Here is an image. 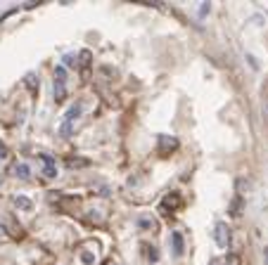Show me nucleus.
Returning <instances> with one entry per match:
<instances>
[{
    "label": "nucleus",
    "mask_w": 268,
    "mask_h": 265,
    "mask_svg": "<svg viewBox=\"0 0 268 265\" xmlns=\"http://www.w3.org/2000/svg\"><path fill=\"white\" fill-rule=\"evenodd\" d=\"M26 86L31 88V93H36V81H33V76H31V74L26 76Z\"/></svg>",
    "instance_id": "dca6fc26"
},
{
    "label": "nucleus",
    "mask_w": 268,
    "mask_h": 265,
    "mask_svg": "<svg viewBox=\"0 0 268 265\" xmlns=\"http://www.w3.org/2000/svg\"><path fill=\"white\" fill-rule=\"evenodd\" d=\"M213 237H216V244H219V246H228L230 244V227L226 225V223H216Z\"/></svg>",
    "instance_id": "f257e3e1"
},
{
    "label": "nucleus",
    "mask_w": 268,
    "mask_h": 265,
    "mask_svg": "<svg viewBox=\"0 0 268 265\" xmlns=\"http://www.w3.org/2000/svg\"><path fill=\"white\" fill-rule=\"evenodd\" d=\"M209 265H223V260H221V258H213V260H211Z\"/></svg>",
    "instance_id": "f3484780"
},
{
    "label": "nucleus",
    "mask_w": 268,
    "mask_h": 265,
    "mask_svg": "<svg viewBox=\"0 0 268 265\" xmlns=\"http://www.w3.org/2000/svg\"><path fill=\"white\" fill-rule=\"evenodd\" d=\"M81 260H83L86 265H93L95 263V253H90V251H83V253H81Z\"/></svg>",
    "instance_id": "f8f14e48"
},
{
    "label": "nucleus",
    "mask_w": 268,
    "mask_h": 265,
    "mask_svg": "<svg viewBox=\"0 0 268 265\" xmlns=\"http://www.w3.org/2000/svg\"><path fill=\"white\" fill-rule=\"evenodd\" d=\"M3 230H5V227H3V225H0V232H3Z\"/></svg>",
    "instance_id": "6ab92c4d"
},
{
    "label": "nucleus",
    "mask_w": 268,
    "mask_h": 265,
    "mask_svg": "<svg viewBox=\"0 0 268 265\" xmlns=\"http://www.w3.org/2000/svg\"><path fill=\"white\" fill-rule=\"evenodd\" d=\"M60 132H62L64 138H69V135H71V123H67V121H64L62 128H60Z\"/></svg>",
    "instance_id": "4468645a"
},
{
    "label": "nucleus",
    "mask_w": 268,
    "mask_h": 265,
    "mask_svg": "<svg viewBox=\"0 0 268 265\" xmlns=\"http://www.w3.org/2000/svg\"><path fill=\"white\" fill-rule=\"evenodd\" d=\"M178 147V140L176 138H171V135H162L159 138V152L162 154H166V152H171V149Z\"/></svg>",
    "instance_id": "f03ea898"
},
{
    "label": "nucleus",
    "mask_w": 268,
    "mask_h": 265,
    "mask_svg": "<svg viewBox=\"0 0 268 265\" xmlns=\"http://www.w3.org/2000/svg\"><path fill=\"white\" fill-rule=\"evenodd\" d=\"M263 256H266V265H268V246H266V251H263Z\"/></svg>",
    "instance_id": "a211bd4d"
},
{
    "label": "nucleus",
    "mask_w": 268,
    "mask_h": 265,
    "mask_svg": "<svg viewBox=\"0 0 268 265\" xmlns=\"http://www.w3.org/2000/svg\"><path fill=\"white\" fill-rule=\"evenodd\" d=\"M12 202H15L17 209H24V211H31V206H33L31 199H26V196H15Z\"/></svg>",
    "instance_id": "0eeeda50"
},
{
    "label": "nucleus",
    "mask_w": 268,
    "mask_h": 265,
    "mask_svg": "<svg viewBox=\"0 0 268 265\" xmlns=\"http://www.w3.org/2000/svg\"><path fill=\"white\" fill-rule=\"evenodd\" d=\"M43 159V164H45V178H55L57 175V166H55V159L50 154H38Z\"/></svg>",
    "instance_id": "7ed1b4c3"
},
{
    "label": "nucleus",
    "mask_w": 268,
    "mask_h": 265,
    "mask_svg": "<svg viewBox=\"0 0 268 265\" xmlns=\"http://www.w3.org/2000/svg\"><path fill=\"white\" fill-rule=\"evenodd\" d=\"M230 213H233V216H240V213H242V196L233 199V204H230Z\"/></svg>",
    "instance_id": "6e6552de"
},
{
    "label": "nucleus",
    "mask_w": 268,
    "mask_h": 265,
    "mask_svg": "<svg viewBox=\"0 0 268 265\" xmlns=\"http://www.w3.org/2000/svg\"><path fill=\"white\" fill-rule=\"evenodd\" d=\"M69 166H88L86 159H69Z\"/></svg>",
    "instance_id": "2eb2a0df"
},
{
    "label": "nucleus",
    "mask_w": 268,
    "mask_h": 265,
    "mask_svg": "<svg viewBox=\"0 0 268 265\" xmlns=\"http://www.w3.org/2000/svg\"><path fill=\"white\" fill-rule=\"evenodd\" d=\"M12 173H15V178H19V180H29V175H31V168H29V164H15Z\"/></svg>",
    "instance_id": "20e7f679"
},
{
    "label": "nucleus",
    "mask_w": 268,
    "mask_h": 265,
    "mask_svg": "<svg viewBox=\"0 0 268 265\" xmlns=\"http://www.w3.org/2000/svg\"><path fill=\"white\" fill-rule=\"evenodd\" d=\"M81 111H83V107H81V104H74V107H69V111H67L64 121H67V123H71L74 118H79V116H81Z\"/></svg>",
    "instance_id": "423d86ee"
},
{
    "label": "nucleus",
    "mask_w": 268,
    "mask_h": 265,
    "mask_svg": "<svg viewBox=\"0 0 268 265\" xmlns=\"http://www.w3.org/2000/svg\"><path fill=\"white\" fill-rule=\"evenodd\" d=\"M55 97L57 100H64V83H55Z\"/></svg>",
    "instance_id": "ddd939ff"
},
{
    "label": "nucleus",
    "mask_w": 268,
    "mask_h": 265,
    "mask_svg": "<svg viewBox=\"0 0 268 265\" xmlns=\"http://www.w3.org/2000/svg\"><path fill=\"white\" fill-rule=\"evenodd\" d=\"M0 156H3V154H0Z\"/></svg>",
    "instance_id": "aec40b11"
},
{
    "label": "nucleus",
    "mask_w": 268,
    "mask_h": 265,
    "mask_svg": "<svg viewBox=\"0 0 268 265\" xmlns=\"http://www.w3.org/2000/svg\"><path fill=\"white\" fill-rule=\"evenodd\" d=\"M235 189H237V194L242 196L247 192V189H249V182H247L245 178H240V180H235Z\"/></svg>",
    "instance_id": "1a4fd4ad"
},
{
    "label": "nucleus",
    "mask_w": 268,
    "mask_h": 265,
    "mask_svg": "<svg viewBox=\"0 0 268 265\" xmlns=\"http://www.w3.org/2000/svg\"><path fill=\"white\" fill-rule=\"evenodd\" d=\"M64 76H67V69H64V67H57L55 69V83H64Z\"/></svg>",
    "instance_id": "9b49d317"
},
{
    "label": "nucleus",
    "mask_w": 268,
    "mask_h": 265,
    "mask_svg": "<svg viewBox=\"0 0 268 265\" xmlns=\"http://www.w3.org/2000/svg\"><path fill=\"white\" fill-rule=\"evenodd\" d=\"M171 242H174V253H176V256H181L183 249H185L183 234H181V232H171Z\"/></svg>",
    "instance_id": "39448f33"
},
{
    "label": "nucleus",
    "mask_w": 268,
    "mask_h": 265,
    "mask_svg": "<svg viewBox=\"0 0 268 265\" xmlns=\"http://www.w3.org/2000/svg\"><path fill=\"white\" fill-rule=\"evenodd\" d=\"M223 265H242V256H240V253H230V256L223 260Z\"/></svg>",
    "instance_id": "9d476101"
}]
</instances>
